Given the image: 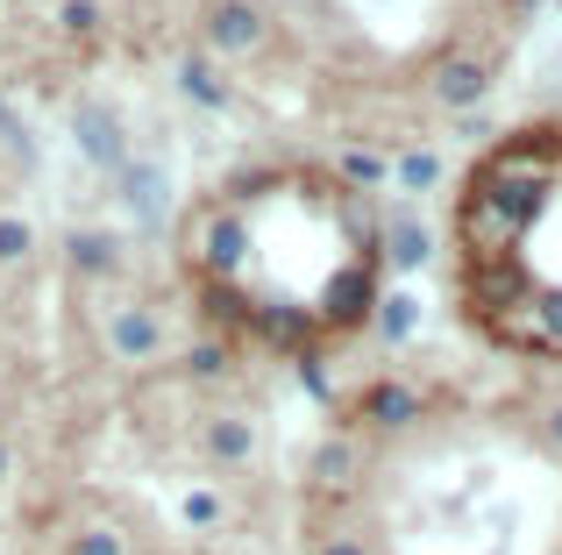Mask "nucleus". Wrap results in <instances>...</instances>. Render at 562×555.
<instances>
[{"mask_svg": "<svg viewBox=\"0 0 562 555\" xmlns=\"http://www.w3.org/2000/svg\"><path fill=\"white\" fill-rule=\"evenodd\" d=\"M449 299L506 356L562 363V114L506 128L449 193Z\"/></svg>", "mask_w": 562, "mask_h": 555, "instance_id": "20e7f679", "label": "nucleus"}, {"mask_svg": "<svg viewBox=\"0 0 562 555\" xmlns=\"http://www.w3.org/2000/svg\"><path fill=\"white\" fill-rule=\"evenodd\" d=\"M306 555H562V406L406 385L328 434Z\"/></svg>", "mask_w": 562, "mask_h": 555, "instance_id": "f257e3e1", "label": "nucleus"}, {"mask_svg": "<svg viewBox=\"0 0 562 555\" xmlns=\"http://www.w3.org/2000/svg\"><path fill=\"white\" fill-rule=\"evenodd\" d=\"M498 0H221L235 57L314 114L384 122L456 100L492 50Z\"/></svg>", "mask_w": 562, "mask_h": 555, "instance_id": "7ed1b4c3", "label": "nucleus"}, {"mask_svg": "<svg viewBox=\"0 0 562 555\" xmlns=\"http://www.w3.org/2000/svg\"><path fill=\"white\" fill-rule=\"evenodd\" d=\"M186 285L221 335L271 356H321L371 320L384 214L349 171L314 157L228 171L186 214Z\"/></svg>", "mask_w": 562, "mask_h": 555, "instance_id": "f03ea898", "label": "nucleus"}]
</instances>
